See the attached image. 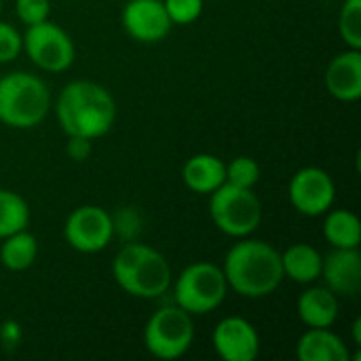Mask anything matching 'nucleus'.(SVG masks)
<instances>
[{
  "label": "nucleus",
  "mask_w": 361,
  "mask_h": 361,
  "mask_svg": "<svg viewBox=\"0 0 361 361\" xmlns=\"http://www.w3.org/2000/svg\"><path fill=\"white\" fill-rule=\"evenodd\" d=\"M222 273L228 290L243 298H267L283 283L281 252L262 239H239L224 256Z\"/></svg>",
  "instance_id": "f257e3e1"
},
{
  "label": "nucleus",
  "mask_w": 361,
  "mask_h": 361,
  "mask_svg": "<svg viewBox=\"0 0 361 361\" xmlns=\"http://www.w3.org/2000/svg\"><path fill=\"white\" fill-rule=\"evenodd\" d=\"M55 116L66 135L99 140L114 127L116 102L104 85L80 78L59 91Z\"/></svg>",
  "instance_id": "f03ea898"
},
{
  "label": "nucleus",
  "mask_w": 361,
  "mask_h": 361,
  "mask_svg": "<svg viewBox=\"0 0 361 361\" xmlns=\"http://www.w3.org/2000/svg\"><path fill=\"white\" fill-rule=\"evenodd\" d=\"M112 277L116 286L142 300H157L171 290L173 275L167 258L140 241H127L112 260Z\"/></svg>",
  "instance_id": "7ed1b4c3"
},
{
  "label": "nucleus",
  "mask_w": 361,
  "mask_h": 361,
  "mask_svg": "<svg viewBox=\"0 0 361 361\" xmlns=\"http://www.w3.org/2000/svg\"><path fill=\"white\" fill-rule=\"evenodd\" d=\"M53 106L49 85L23 70L8 72L0 78V123L11 129L38 127Z\"/></svg>",
  "instance_id": "20e7f679"
},
{
  "label": "nucleus",
  "mask_w": 361,
  "mask_h": 361,
  "mask_svg": "<svg viewBox=\"0 0 361 361\" xmlns=\"http://www.w3.org/2000/svg\"><path fill=\"white\" fill-rule=\"evenodd\" d=\"M173 288V302L186 313L207 315L216 311L228 294V283L222 267L214 262H192L178 277Z\"/></svg>",
  "instance_id": "39448f33"
},
{
  "label": "nucleus",
  "mask_w": 361,
  "mask_h": 361,
  "mask_svg": "<svg viewBox=\"0 0 361 361\" xmlns=\"http://www.w3.org/2000/svg\"><path fill=\"white\" fill-rule=\"evenodd\" d=\"M209 218L226 237L243 239L260 226L262 201L254 188H241L224 182L209 195Z\"/></svg>",
  "instance_id": "423d86ee"
},
{
  "label": "nucleus",
  "mask_w": 361,
  "mask_h": 361,
  "mask_svg": "<svg viewBox=\"0 0 361 361\" xmlns=\"http://www.w3.org/2000/svg\"><path fill=\"white\" fill-rule=\"evenodd\" d=\"M195 343L192 315L176 302L154 311L144 326V347L157 360L171 361L184 357Z\"/></svg>",
  "instance_id": "0eeeda50"
},
{
  "label": "nucleus",
  "mask_w": 361,
  "mask_h": 361,
  "mask_svg": "<svg viewBox=\"0 0 361 361\" xmlns=\"http://www.w3.org/2000/svg\"><path fill=\"white\" fill-rule=\"evenodd\" d=\"M23 51L42 72L57 74L70 70L76 59V47L70 34L51 19L27 25L23 34Z\"/></svg>",
  "instance_id": "6e6552de"
},
{
  "label": "nucleus",
  "mask_w": 361,
  "mask_h": 361,
  "mask_svg": "<svg viewBox=\"0 0 361 361\" xmlns=\"http://www.w3.org/2000/svg\"><path fill=\"white\" fill-rule=\"evenodd\" d=\"M66 243L80 254L104 252L114 239L112 214L99 205L76 207L63 224Z\"/></svg>",
  "instance_id": "1a4fd4ad"
},
{
  "label": "nucleus",
  "mask_w": 361,
  "mask_h": 361,
  "mask_svg": "<svg viewBox=\"0 0 361 361\" xmlns=\"http://www.w3.org/2000/svg\"><path fill=\"white\" fill-rule=\"evenodd\" d=\"M288 199L292 207L309 218L324 216L336 199V184L322 167L298 169L288 184Z\"/></svg>",
  "instance_id": "9d476101"
},
{
  "label": "nucleus",
  "mask_w": 361,
  "mask_h": 361,
  "mask_svg": "<svg viewBox=\"0 0 361 361\" xmlns=\"http://www.w3.org/2000/svg\"><path fill=\"white\" fill-rule=\"evenodd\" d=\"M123 30L142 44L165 40L173 27L163 0H127L121 13Z\"/></svg>",
  "instance_id": "9b49d317"
},
{
  "label": "nucleus",
  "mask_w": 361,
  "mask_h": 361,
  "mask_svg": "<svg viewBox=\"0 0 361 361\" xmlns=\"http://www.w3.org/2000/svg\"><path fill=\"white\" fill-rule=\"evenodd\" d=\"M212 343L222 361H254L260 353V334L256 326L239 315L220 319L214 328Z\"/></svg>",
  "instance_id": "f8f14e48"
},
{
  "label": "nucleus",
  "mask_w": 361,
  "mask_h": 361,
  "mask_svg": "<svg viewBox=\"0 0 361 361\" xmlns=\"http://www.w3.org/2000/svg\"><path fill=\"white\" fill-rule=\"evenodd\" d=\"M319 279H324L326 288L332 290L336 296H345V298L357 296L361 290L360 247L353 250L332 247V252L324 256Z\"/></svg>",
  "instance_id": "ddd939ff"
},
{
  "label": "nucleus",
  "mask_w": 361,
  "mask_h": 361,
  "mask_svg": "<svg viewBox=\"0 0 361 361\" xmlns=\"http://www.w3.org/2000/svg\"><path fill=\"white\" fill-rule=\"evenodd\" d=\"M324 82L334 99L345 104L357 102L361 97V49H347L332 57Z\"/></svg>",
  "instance_id": "4468645a"
},
{
  "label": "nucleus",
  "mask_w": 361,
  "mask_h": 361,
  "mask_svg": "<svg viewBox=\"0 0 361 361\" xmlns=\"http://www.w3.org/2000/svg\"><path fill=\"white\" fill-rule=\"evenodd\" d=\"M184 186L197 195H212L226 182V163L209 152L192 154L182 167Z\"/></svg>",
  "instance_id": "2eb2a0df"
},
{
  "label": "nucleus",
  "mask_w": 361,
  "mask_h": 361,
  "mask_svg": "<svg viewBox=\"0 0 361 361\" xmlns=\"http://www.w3.org/2000/svg\"><path fill=\"white\" fill-rule=\"evenodd\" d=\"M298 317L307 328H332L338 319V296L326 286L307 288L296 305Z\"/></svg>",
  "instance_id": "dca6fc26"
},
{
  "label": "nucleus",
  "mask_w": 361,
  "mask_h": 361,
  "mask_svg": "<svg viewBox=\"0 0 361 361\" xmlns=\"http://www.w3.org/2000/svg\"><path fill=\"white\" fill-rule=\"evenodd\" d=\"M300 361H351L349 347L330 328H309L296 345Z\"/></svg>",
  "instance_id": "f3484780"
},
{
  "label": "nucleus",
  "mask_w": 361,
  "mask_h": 361,
  "mask_svg": "<svg viewBox=\"0 0 361 361\" xmlns=\"http://www.w3.org/2000/svg\"><path fill=\"white\" fill-rule=\"evenodd\" d=\"M322 262L324 256L309 243H294L281 252L283 277L300 286H311L322 277Z\"/></svg>",
  "instance_id": "a211bd4d"
},
{
  "label": "nucleus",
  "mask_w": 361,
  "mask_h": 361,
  "mask_svg": "<svg viewBox=\"0 0 361 361\" xmlns=\"http://www.w3.org/2000/svg\"><path fill=\"white\" fill-rule=\"evenodd\" d=\"M324 220V237L332 247L353 250L361 243V222L351 209H328Z\"/></svg>",
  "instance_id": "6ab92c4d"
},
{
  "label": "nucleus",
  "mask_w": 361,
  "mask_h": 361,
  "mask_svg": "<svg viewBox=\"0 0 361 361\" xmlns=\"http://www.w3.org/2000/svg\"><path fill=\"white\" fill-rule=\"evenodd\" d=\"M36 256H38V239L27 228L17 231L2 239L0 264L6 271H13V273L27 271L36 262Z\"/></svg>",
  "instance_id": "aec40b11"
},
{
  "label": "nucleus",
  "mask_w": 361,
  "mask_h": 361,
  "mask_svg": "<svg viewBox=\"0 0 361 361\" xmlns=\"http://www.w3.org/2000/svg\"><path fill=\"white\" fill-rule=\"evenodd\" d=\"M27 226H30L27 201L15 190L0 188V241Z\"/></svg>",
  "instance_id": "412c9836"
},
{
  "label": "nucleus",
  "mask_w": 361,
  "mask_h": 361,
  "mask_svg": "<svg viewBox=\"0 0 361 361\" xmlns=\"http://www.w3.org/2000/svg\"><path fill=\"white\" fill-rule=\"evenodd\" d=\"M338 34L349 49H361V0H343Z\"/></svg>",
  "instance_id": "4be33fe9"
},
{
  "label": "nucleus",
  "mask_w": 361,
  "mask_h": 361,
  "mask_svg": "<svg viewBox=\"0 0 361 361\" xmlns=\"http://www.w3.org/2000/svg\"><path fill=\"white\" fill-rule=\"evenodd\" d=\"M260 176H262V169L258 161L252 157H235L226 165V182L233 186L256 188V184L260 182Z\"/></svg>",
  "instance_id": "5701e85b"
},
{
  "label": "nucleus",
  "mask_w": 361,
  "mask_h": 361,
  "mask_svg": "<svg viewBox=\"0 0 361 361\" xmlns=\"http://www.w3.org/2000/svg\"><path fill=\"white\" fill-rule=\"evenodd\" d=\"M112 226L114 237H121L125 243L137 241L142 233V216L135 207H121L116 214H112Z\"/></svg>",
  "instance_id": "b1692460"
},
{
  "label": "nucleus",
  "mask_w": 361,
  "mask_h": 361,
  "mask_svg": "<svg viewBox=\"0 0 361 361\" xmlns=\"http://www.w3.org/2000/svg\"><path fill=\"white\" fill-rule=\"evenodd\" d=\"M173 25H190L203 13V0H163Z\"/></svg>",
  "instance_id": "393cba45"
},
{
  "label": "nucleus",
  "mask_w": 361,
  "mask_h": 361,
  "mask_svg": "<svg viewBox=\"0 0 361 361\" xmlns=\"http://www.w3.org/2000/svg\"><path fill=\"white\" fill-rule=\"evenodd\" d=\"M23 51V34L13 25L0 19V63L15 61Z\"/></svg>",
  "instance_id": "a878e982"
},
{
  "label": "nucleus",
  "mask_w": 361,
  "mask_h": 361,
  "mask_svg": "<svg viewBox=\"0 0 361 361\" xmlns=\"http://www.w3.org/2000/svg\"><path fill=\"white\" fill-rule=\"evenodd\" d=\"M15 15L25 27L47 21L51 15V2L49 0H15Z\"/></svg>",
  "instance_id": "bb28decb"
},
{
  "label": "nucleus",
  "mask_w": 361,
  "mask_h": 361,
  "mask_svg": "<svg viewBox=\"0 0 361 361\" xmlns=\"http://www.w3.org/2000/svg\"><path fill=\"white\" fill-rule=\"evenodd\" d=\"M93 152V140L89 137H80V135H68V144H66V154L70 161L74 163H82L91 157Z\"/></svg>",
  "instance_id": "cd10ccee"
},
{
  "label": "nucleus",
  "mask_w": 361,
  "mask_h": 361,
  "mask_svg": "<svg viewBox=\"0 0 361 361\" xmlns=\"http://www.w3.org/2000/svg\"><path fill=\"white\" fill-rule=\"evenodd\" d=\"M21 338H23V330H21V326L17 324V322H13V319H6L2 326H0V343H2V347L4 349H15L19 343H21Z\"/></svg>",
  "instance_id": "c85d7f7f"
},
{
  "label": "nucleus",
  "mask_w": 361,
  "mask_h": 361,
  "mask_svg": "<svg viewBox=\"0 0 361 361\" xmlns=\"http://www.w3.org/2000/svg\"><path fill=\"white\" fill-rule=\"evenodd\" d=\"M353 343L360 345L361 343V319H355L353 322Z\"/></svg>",
  "instance_id": "c756f323"
},
{
  "label": "nucleus",
  "mask_w": 361,
  "mask_h": 361,
  "mask_svg": "<svg viewBox=\"0 0 361 361\" xmlns=\"http://www.w3.org/2000/svg\"><path fill=\"white\" fill-rule=\"evenodd\" d=\"M0 13H2V0H0Z\"/></svg>",
  "instance_id": "7c9ffc66"
}]
</instances>
